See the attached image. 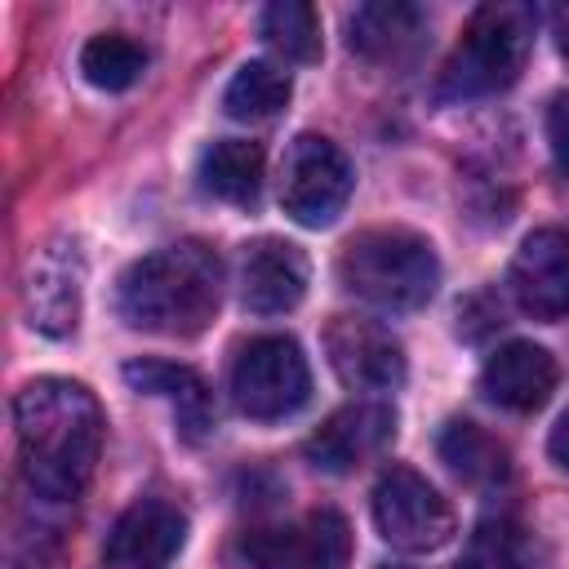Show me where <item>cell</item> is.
<instances>
[{"label":"cell","mask_w":569,"mask_h":569,"mask_svg":"<svg viewBox=\"0 0 569 569\" xmlns=\"http://www.w3.org/2000/svg\"><path fill=\"white\" fill-rule=\"evenodd\" d=\"M124 382L133 391L147 396H164L178 409V427L187 440H200L213 427V405H209V387L200 382L196 369L173 365V360H129L124 365Z\"/></svg>","instance_id":"cell-17"},{"label":"cell","mask_w":569,"mask_h":569,"mask_svg":"<svg viewBox=\"0 0 569 569\" xmlns=\"http://www.w3.org/2000/svg\"><path fill=\"white\" fill-rule=\"evenodd\" d=\"M80 298H84V253L76 240H49L27 258L22 271V311L27 325L67 338L80 325Z\"/></svg>","instance_id":"cell-9"},{"label":"cell","mask_w":569,"mask_h":569,"mask_svg":"<svg viewBox=\"0 0 569 569\" xmlns=\"http://www.w3.org/2000/svg\"><path fill=\"white\" fill-rule=\"evenodd\" d=\"M200 191L227 204H258L262 191V147L244 142V138H222L213 147H204L200 156Z\"/></svg>","instance_id":"cell-18"},{"label":"cell","mask_w":569,"mask_h":569,"mask_svg":"<svg viewBox=\"0 0 569 569\" xmlns=\"http://www.w3.org/2000/svg\"><path fill=\"white\" fill-rule=\"evenodd\" d=\"M289 93H293L289 71L276 67V62H267V58H258V62H244V67L231 76V84H227V93H222V107H227L231 120H249V124H253V120L280 116L284 102H289Z\"/></svg>","instance_id":"cell-20"},{"label":"cell","mask_w":569,"mask_h":569,"mask_svg":"<svg viewBox=\"0 0 569 569\" xmlns=\"http://www.w3.org/2000/svg\"><path fill=\"white\" fill-rule=\"evenodd\" d=\"M342 284L378 311H418L436 298L440 262L431 240L405 227H373L347 240L338 258Z\"/></svg>","instance_id":"cell-3"},{"label":"cell","mask_w":569,"mask_h":569,"mask_svg":"<svg viewBox=\"0 0 569 569\" xmlns=\"http://www.w3.org/2000/svg\"><path fill=\"white\" fill-rule=\"evenodd\" d=\"M258 27H262V40L280 58H289V62H316L320 58V18H316L311 4H302V0H276V4L262 9Z\"/></svg>","instance_id":"cell-21"},{"label":"cell","mask_w":569,"mask_h":569,"mask_svg":"<svg viewBox=\"0 0 569 569\" xmlns=\"http://www.w3.org/2000/svg\"><path fill=\"white\" fill-rule=\"evenodd\" d=\"M307 293V253L289 240L262 236L240 249V302L253 316L293 311Z\"/></svg>","instance_id":"cell-14"},{"label":"cell","mask_w":569,"mask_h":569,"mask_svg":"<svg viewBox=\"0 0 569 569\" xmlns=\"http://www.w3.org/2000/svg\"><path fill=\"white\" fill-rule=\"evenodd\" d=\"M547 142H551L560 173H569V93L551 98V107H547Z\"/></svg>","instance_id":"cell-24"},{"label":"cell","mask_w":569,"mask_h":569,"mask_svg":"<svg viewBox=\"0 0 569 569\" xmlns=\"http://www.w3.org/2000/svg\"><path fill=\"white\" fill-rule=\"evenodd\" d=\"M507 289L525 316L565 320L569 316V236L560 227L529 231L511 258Z\"/></svg>","instance_id":"cell-11"},{"label":"cell","mask_w":569,"mask_h":569,"mask_svg":"<svg viewBox=\"0 0 569 569\" xmlns=\"http://www.w3.org/2000/svg\"><path fill=\"white\" fill-rule=\"evenodd\" d=\"M373 525L396 551L422 556L440 551L453 538V507L436 485H427V476L396 462L373 485Z\"/></svg>","instance_id":"cell-7"},{"label":"cell","mask_w":569,"mask_h":569,"mask_svg":"<svg viewBox=\"0 0 569 569\" xmlns=\"http://www.w3.org/2000/svg\"><path fill=\"white\" fill-rule=\"evenodd\" d=\"M222 302V262L200 240L164 244L124 267L116 280V311L129 329L196 338L209 329Z\"/></svg>","instance_id":"cell-2"},{"label":"cell","mask_w":569,"mask_h":569,"mask_svg":"<svg viewBox=\"0 0 569 569\" xmlns=\"http://www.w3.org/2000/svg\"><path fill=\"white\" fill-rule=\"evenodd\" d=\"M453 569H485L480 560H462V565H453Z\"/></svg>","instance_id":"cell-27"},{"label":"cell","mask_w":569,"mask_h":569,"mask_svg":"<svg viewBox=\"0 0 569 569\" xmlns=\"http://www.w3.org/2000/svg\"><path fill=\"white\" fill-rule=\"evenodd\" d=\"M18 467L49 502H71L93 480L102 453V409L84 382L36 378L13 396Z\"/></svg>","instance_id":"cell-1"},{"label":"cell","mask_w":569,"mask_h":569,"mask_svg":"<svg viewBox=\"0 0 569 569\" xmlns=\"http://www.w3.org/2000/svg\"><path fill=\"white\" fill-rule=\"evenodd\" d=\"M325 351L351 391H396L405 382V347L378 320L333 316L325 329Z\"/></svg>","instance_id":"cell-10"},{"label":"cell","mask_w":569,"mask_h":569,"mask_svg":"<svg viewBox=\"0 0 569 569\" xmlns=\"http://www.w3.org/2000/svg\"><path fill=\"white\" fill-rule=\"evenodd\" d=\"M560 53L569 58V9H560Z\"/></svg>","instance_id":"cell-26"},{"label":"cell","mask_w":569,"mask_h":569,"mask_svg":"<svg viewBox=\"0 0 569 569\" xmlns=\"http://www.w3.org/2000/svg\"><path fill=\"white\" fill-rule=\"evenodd\" d=\"M422 27H427L422 9H413L405 0H373L347 18V44H351V53H360L369 62H396V58L413 53Z\"/></svg>","instance_id":"cell-16"},{"label":"cell","mask_w":569,"mask_h":569,"mask_svg":"<svg viewBox=\"0 0 569 569\" xmlns=\"http://www.w3.org/2000/svg\"><path fill=\"white\" fill-rule=\"evenodd\" d=\"M351 160L320 133H298L280 164V209L298 227H329L351 200Z\"/></svg>","instance_id":"cell-6"},{"label":"cell","mask_w":569,"mask_h":569,"mask_svg":"<svg viewBox=\"0 0 569 569\" xmlns=\"http://www.w3.org/2000/svg\"><path fill=\"white\" fill-rule=\"evenodd\" d=\"M187 542V516L164 498H138L107 533L102 569H169Z\"/></svg>","instance_id":"cell-12"},{"label":"cell","mask_w":569,"mask_h":569,"mask_svg":"<svg viewBox=\"0 0 569 569\" xmlns=\"http://www.w3.org/2000/svg\"><path fill=\"white\" fill-rule=\"evenodd\" d=\"M480 391L485 400H493L498 409L511 413H533L551 400L556 391V360L547 347L538 342H507L498 347L485 369H480Z\"/></svg>","instance_id":"cell-15"},{"label":"cell","mask_w":569,"mask_h":569,"mask_svg":"<svg viewBox=\"0 0 569 569\" xmlns=\"http://www.w3.org/2000/svg\"><path fill=\"white\" fill-rule=\"evenodd\" d=\"M231 400L253 422H280L311 400V369L293 338L267 333L240 347L231 365Z\"/></svg>","instance_id":"cell-5"},{"label":"cell","mask_w":569,"mask_h":569,"mask_svg":"<svg viewBox=\"0 0 569 569\" xmlns=\"http://www.w3.org/2000/svg\"><path fill=\"white\" fill-rule=\"evenodd\" d=\"M533 49V9L529 4H485L449 53L436 93L445 102L493 98L511 89Z\"/></svg>","instance_id":"cell-4"},{"label":"cell","mask_w":569,"mask_h":569,"mask_svg":"<svg viewBox=\"0 0 569 569\" xmlns=\"http://www.w3.org/2000/svg\"><path fill=\"white\" fill-rule=\"evenodd\" d=\"M525 551V533L511 525V520H485L476 529V556L485 569H520V556Z\"/></svg>","instance_id":"cell-23"},{"label":"cell","mask_w":569,"mask_h":569,"mask_svg":"<svg viewBox=\"0 0 569 569\" xmlns=\"http://www.w3.org/2000/svg\"><path fill=\"white\" fill-rule=\"evenodd\" d=\"M440 458L449 462L453 476H462L467 485H498L507 480L511 462H507V445L498 436H489L485 427L467 422V418H449L440 427V440H436Z\"/></svg>","instance_id":"cell-19"},{"label":"cell","mask_w":569,"mask_h":569,"mask_svg":"<svg viewBox=\"0 0 569 569\" xmlns=\"http://www.w3.org/2000/svg\"><path fill=\"white\" fill-rule=\"evenodd\" d=\"M147 67V53L142 44H133L129 36L120 31H102L93 36L84 49H80V76L93 84V89H107V93H120L129 89Z\"/></svg>","instance_id":"cell-22"},{"label":"cell","mask_w":569,"mask_h":569,"mask_svg":"<svg viewBox=\"0 0 569 569\" xmlns=\"http://www.w3.org/2000/svg\"><path fill=\"white\" fill-rule=\"evenodd\" d=\"M391 436H396V409L387 400H351L338 413H329L302 449L320 471L342 476L378 458L391 445Z\"/></svg>","instance_id":"cell-13"},{"label":"cell","mask_w":569,"mask_h":569,"mask_svg":"<svg viewBox=\"0 0 569 569\" xmlns=\"http://www.w3.org/2000/svg\"><path fill=\"white\" fill-rule=\"evenodd\" d=\"M547 449H551V458L569 471V409L560 413V422L551 427V440H547Z\"/></svg>","instance_id":"cell-25"},{"label":"cell","mask_w":569,"mask_h":569,"mask_svg":"<svg viewBox=\"0 0 569 569\" xmlns=\"http://www.w3.org/2000/svg\"><path fill=\"white\" fill-rule=\"evenodd\" d=\"M240 556L249 560V569H347L351 525L333 507H320L302 520L244 533Z\"/></svg>","instance_id":"cell-8"}]
</instances>
